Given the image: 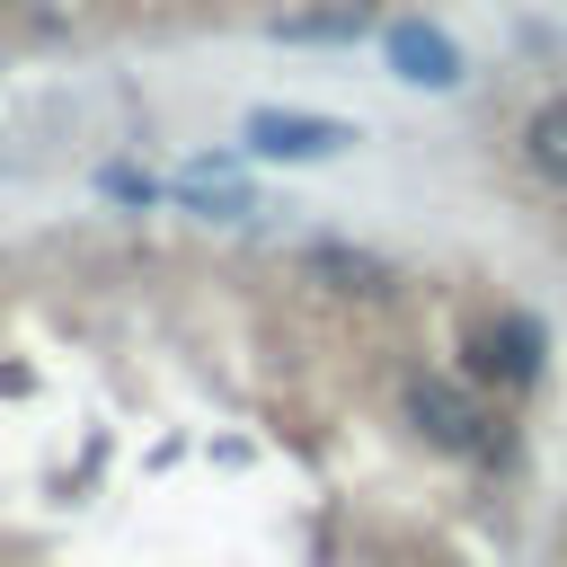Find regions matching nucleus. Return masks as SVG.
<instances>
[{
  "mask_svg": "<svg viewBox=\"0 0 567 567\" xmlns=\"http://www.w3.org/2000/svg\"><path fill=\"white\" fill-rule=\"evenodd\" d=\"M523 159H532V177L567 186V97H549V106L532 115V133H523Z\"/></svg>",
  "mask_w": 567,
  "mask_h": 567,
  "instance_id": "obj_7",
  "label": "nucleus"
},
{
  "mask_svg": "<svg viewBox=\"0 0 567 567\" xmlns=\"http://www.w3.org/2000/svg\"><path fill=\"white\" fill-rule=\"evenodd\" d=\"M408 425H416L434 452H487V416H478V399H470L461 381L416 372V381H408Z\"/></svg>",
  "mask_w": 567,
  "mask_h": 567,
  "instance_id": "obj_1",
  "label": "nucleus"
},
{
  "mask_svg": "<svg viewBox=\"0 0 567 567\" xmlns=\"http://www.w3.org/2000/svg\"><path fill=\"white\" fill-rule=\"evenodd\" d=\"M478 372H505V381H532L540 372V319L505 310L487 337H478Z\"/></svg>",
  "mask_w": 567,
  "mask_h": 567,
  "instance_id": "obj_6",
  "label": "nucleus"
},
{
  "mask_svg": "<svg viewBox=\"0 0 567 567\" xmlns=\"http://www.w3.org/2000/svg\"><path fill=\"white\" fill-rule=\"evenodd\" d=\"M97 195H106V204H133V213H151V204H159V177L115 159V168H97Z\"/></svg>",
  "mask_w": 567,
  "mask_h": 567,
  "instance_id": "obj_9",
  "label": "nucleus"
},
{
  "mask_svg": "<svg viewBox=\"0 0 567 567\" xmlns=\"http://www.w3.org/2000/svg\"><path fill=\"white\" fill-rule=\"evenodd\" d=\"M346 142H354V124H337V115H301V106H257L248 115L257 159H337Z\"/></svg>",
  "mask_w": 567,
  "mask_h": 567,
  "instance_id": "obj_2",
  "label": "nucleus"
},
{
  "mask_svg": "<svg viewBox=\"0 0 567 567\" xmlns=\"http://www.w3.org/2000/svg\"><path fill=\"white\" fill-rule=\"evenodd\" d=\"M186 213H204V221H248L257 213V186L230 168V159H195V168H177V186H168Z\"/></svg>",
  "mask_w": 567,
  "mask_h": 567,
  "instance_id": "obj_4",
  "label": "nucleus"
},
{
  "mask_svg": "<svg viewBox=\"0 0 567 567\" xmlns=\"http://www.w3.org/2000/svg\"><path fill=\"white\" fill-rule=\"evenodd\" d=\"M301 275H310V284H328V292H390V266H381L372 248H346V239L301 248Z\"/></svg>",
  "mask_w": 567,
  "mask_h": 567,
  "instance_id": "obj_5",
  "label": "nucleus"
},
{
  "mask_svg": "<svg viewBox=\"0 0 567 567\" xmlns=\"http://www.w3.org/2000/svg\"><path fill=\"white\" fill-rule=\"evenodd\" d=\"M381 53H390V71H399L408 89H461V44H452L443 27H425V18H399V27L381 35Z\"/></svg>",
  "mask_w": 567,
  "mask_h": 567,
  "instance_id": "obj_3",
  "label": "nucleus"
},
{
  "mask_svg": "<svg viewBox=\"0 0 567 567\" xmlns=\"http://www.w3.org/2000/svg\"><path fill=\"white\" fill-rule=\"evenodd\" d=\"M363 27H372L363 0H346V9H310V18H275L284 44H346V35H363Z\"/></svg>",
  "mask_w": 567,
  "mask_h": 567,
  "instance_id": "obj_8",
  "label": "nucleus"
}]
</instances>
